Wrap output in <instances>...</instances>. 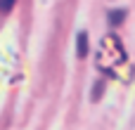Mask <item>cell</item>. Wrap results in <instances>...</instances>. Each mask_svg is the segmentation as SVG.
I'll list each match as a JSON object with an SVG mask.
<instances>
[{
    "label": "cell",
    "mask_w": 135,
    "mask_h": 130,
    "mask_svg": "<svg viewBox=\"0 0 135 130\" xmlns=\"http://www.w3.org/2000/svg\"><path fill=\"white\" fill-rule=\"evenodd\" d=\"M123 62H126V50H123L121 40L114 33L104 36L102 43H100V52H97V66L109 71V73H114V69L119 64H123Z\"/></svg>",
    "instance_id": "cell-1"
},
{
    "label": "cell",
    "mask_w": 135,
    "mask_h": 130,
    "mask_svg": "<svg viewBox=\"0 0 135 130\" xmlns=\"http://www.w3.org/2000/svg\"><path fill=\"white\" fill-rule=\"evenodd\" d=\"M88 52H90L88 33H85V31H78V36H76V54H78L81 59H85V57H88Z\"/></svg>",
    "instance_id": "cell-2"
},
{
    "label": "cell",
    "mask_w": 135,
    "mask_h": 130,
    "mask_svg": "<svg viewBox=\"0 0 135 130\" xmlns=\"http://www.w3.org/2000/svg\"><path fill=\"white\" fill-rule=\"evenodd\" d=\"M123 19H126V9H112V12H109V24H112V26L123 24Z\"/></svg>",
    "instance_id": "cell-3"
},
{
    "label": "cell",
    "mask_w": 135,
    "mask_h": 130,
    "mask_svg": "<svg viewBox=\"0 0 135 130\" xmlns=\"http://www.w3.org/2000/svg\"><path fill=\"white\" fill-rule=\"evenodd\" d=\"M102 90H104V83H95V88H93V102H97L102 97Z\"/></svg>",
    "instance_id": "cell-4"
},
{
    "label": "cell",
    "mask_w": 135,
    "mask_h": 130,
    "mask_svg": "<svg viewBox=\"0 0 135 130\" xmlns=\"http://www.w3.org/2000/svg\"><path fill=\"white\" fill-rule=\"evenodd\" d=\"M12 2H14V0H0V9H5V12H7V9L12 7Z\"/></svg>",
    "instance_id": "cell-5"
}]
</instances>
